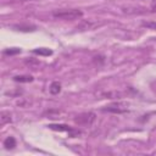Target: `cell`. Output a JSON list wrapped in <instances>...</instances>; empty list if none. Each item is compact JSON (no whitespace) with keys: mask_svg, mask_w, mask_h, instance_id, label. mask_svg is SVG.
Segmentation results:
<instances>
[{"mask_svg":"<svg viewBox=\"0 0 156 156\" xmlns=\"http://www.w3.org/2000/svg\"><path fill=\"white\" fill-rule=\"evenodd\" d=\"M52 16L58 20H65V21H72L80 18L83 16V11L78 9H63V10H55L52 12Z\"/></svg>","mask_w":156,"mask_h":156,"instance_id":"obj_1","label":"cell"},{"mask_svg":"<svg viewBox=\"0 0 156 156\" xmlns=\"http://www.w3.org/2000/svg\"><path fill=\"white\" fill-rule=\"evenodd\" d=\"M102 111L110 113H124L129 111V104L126 101H115L102 107Z\"/></svg>","mask_w":156,"mask_h":156,"instance_id":"obj_2","label":"cell"},{"mask_svg":"<svg viewBox=\"0 0 156 156\" xmlns=\"http://www.w3.org/2000/svg\"><path fill=\"white\" fill-rule=\"evenodd\" d=\"M95 118L96 117H95L94 112H83V113H79L74 118V122L79 126H90V124H93Z\"/></svg>","mask_w":156,"mask_h":156,"instance_id":"obj_3","label":"cell"},{"mask_svg":"<svg viewBox=\"0 0 156 156\" xmlns=\"http://www.w3.org/2000/svg\"><path fill=\"white\" fill-rule=\"evenodd\" d=\"M49 128L52 130H58V132H66L69 134V136H76L78 134H80V132L78 129H74L69 126L66 124H49Z\"/></svg>","mask_w":156,"mask_h":156,"instance_id":"obj_4","label":"cell"},{"mask_svg":"<svg viewBox=\"0 0 156 156\" xmlns=\"http://www.w3.org/2000/svg\"><path fill=\"white\" fill-rule=\"evenodd\" d=\"M4 146H5V149H7V150L15 149V146H16V139H15L13 136H7V138L4 140Z\"/></svg>","mask_w":156,"mask_h":156,"instance_id":"obj_5","label":"cell"},{"mask_svg":"<svg viewBox=\"0 0 156 156\" xmlns=\"http://www.w3.org/2000/svg\"><path fill=\"white\" fill-rule=\"evenodd\" d=\"M11 121H12V118H11L10 112L1 111V113H0V124L4 126V124H6V123H10Z\"/></svg>","mask_w":156,"mask_h":156,"instance_id":"obj_6","label":"cell"},{"mask_svg":"<svg viewBox=\"0 0 156 156\" xmlns=\"http://www.w3.org/2000/svg\"><path fill=\"white\" fill-rule=\"evenodd\" d=\"M33 76H16L13 77L15 82H20V83H30L33 82Z\"/></svg>","mask_w":156,"mask_h":156,"instance_id":"obj_7","label":"cell"},{"mask_svg":"<svg viewBox=\"0 0 156 156\" xmlns=\"http://www.w3.org/2000/svg\"><path fill=\"white\" fill-rule=\"evenodd\" d=\"M49 91H50L52 95L58 94V93L61 91V84H60L58 82H52L51 85H50V88H49Z\"/></svg>","mask_w":156,"mask_h":156,"instance_id":"obj_8","label":"cell"},{"mask_svg":"<svg viewBox=\"0 0 156 156\" xmlns=\"http://www.w3.org/2000/svg\"><path fill=\"white\" fill-rule=\"evenodd\" d=\"M13 28L16 30H21V32H33V30H35V26H22V24H17V26H13Z\"/></svg>","mask_w":156,"mask_h":156,"instance_id":"obj_9","label":"cell"},{"mask_svg":"<svg viewBox=\"0 0 156 156\" xmlns=\"http://www.w3.org/2000/svg\"><path fill=\"white\" fill-rule=\"evenodd\" d=\"M33 52H34V54H37V55H44V56H49V55H51V54H52V51H51V50L45 49V48L34 49V50H33Z\"/></svg>","mask_w":156,"mask_h":156,"instance_id":"obj_10","label":"cell"},{"mask_svg":"<svg viewBox=\"0 0 156 156\" xmlns=\"http://www.w3.org/2000/svg\"><path fill=\"white\" fill-rule=\"evenodd\" d=\"M143 27H146L149 29H155L156 30V22L155 21H147V22H141Z\"/></svg>","mask_w":156,"mask_h":156,"instance_id":"obj_11","label":"cell"},{"mask_svg":"<svg viewBox=\"0 0 156 156\" xmlns=\"http://www.w3.org/2000/svg\"><path fill=\"white\" fill-rule=\"evenodd\" d=\"M18 52H21V49H16V48L9 49V50H5L4 51L5 55H13V54H18Z\"/></svg>","mask_w":156,"mask_h":156,"instance_id":"obj_12","label":"cell"},{"mask_svg":"<svg viewBox=\"0 0 156 156\" xmlns=\"http://www.w3.org/2000/svg\"><path fill=\"white\" fill-rule=\"evenodd\" d=\"M150 9L152 12H156V0H151L150 2Z\"/></svg>","mask_w":156,"mask_h":156,"instance_id":"obj_13","label":"cell"},{"mask_svg":"<svg viewBox=\"0 0 156 156\" xmlns=\"http://www.w3.org/2000/svg\"><path fill=\"white\" fill-rule=\"evenodd\" d=\"M10 1H35V0H10Z\"/></svg>","mask_w":156,"mask_h":156,"instance_id":"obj_14","label":"cell"}]
</instances>
